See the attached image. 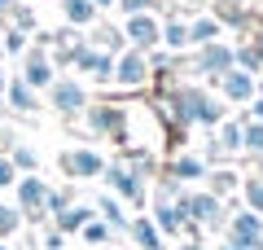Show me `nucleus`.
<instances>
[{"label":"nucleus","mask_w":263,"mask_h":250,"mask_svg":"<svg viewBox=\"0 0 263 250\" xmlns=\"http://www.w3.org/2000/svg\"><path fill=\"white\" fill-rule=\"evenodd\" d=\"M114 79H119V83H127V88H141V83L149 79V62H145V53H141V48H132V53L114 57Z\"/></svg>","instance_id":"20e7f679"},{"label":"nucleus","mask_w":263,"mask_h":250,"mask_svg":"<svg viewBox=\"0 0 263 250\" xmlns=\"http://www.w3.org/2000/svg\"><path fill=\"white\" fill-rule=\"evenodd\" d=\"M105 180L114 185V193H123L127 202H141L145 189H141V171H123V167H105Z\"/></svg>","instance_id":"6e6552de"},{"label":"nucleus","mask_w":263,"mask_h":250,"mask_svg":"<svg viewBox=\"0 0 263 250\" xmlns=\"http://www.w3.org/2000/svg\"><path fill=\"white\" fill-rule=\"evenodd\" d=\"M127 13H149V0H119Z\"/></svg>","instance_id":"cd10ccee"},{"label":"nucleus","mask_w":263,"mask_h":250,"mask_svg":"<svg viewBox=\"0 0 263 250\" xmlns=\"http://www.w3.org/2000/svg\"><path fill=\"white\" fill-rule=\"evenodd\" d=\"M18 202L27 206V211H40V206L48 202V185H44V180H35V176H27L18 185Z\"/></svg>","instance_id":"f8f14e48"},{"label":"nucleus","mask_w":263,"mask_h":250,"mask_svg":"<svg viewBox=\"0 0 263 250\" xmlns=\"http://www.w3.org/2000/svg\"><path fill=\"white\" fill-rule=\"evenodd\" d=\"M219 250H241V246H233V241H224V246H219Z\"/></svg>","instance_id":"2f4dec72"},{"label":"nucleus","mask_w":263,"mask_h":250,"mask_svg":"<svg viewBox=\"0 0 263 250\" xmlns=\"http://www.w3.org/2000/svg\"><path fill=\"white\" fill-rule=\"evenodd\" d=\"M101 215L110 220V228H127V220H123V211H119L114 198H101Z\"/></svg>","instance_id":"4be33fe9"},{"label":"nucleus","mask_w":263,"mask_h":250,"mask_svg":"<svg viewBox=\"0 0 263 250\" xmlns=\"http://www.w3.org/2000/svg\"><path fill=\"white\" fill-rule=\"evenodd\" d=\"M219 145L224 149H241V128H237V123H224V128H219Z\"/></svg>","instance_id":"5701e85b"},{"label":"nucleus","mask_w":263,"mask_h":250,"mask_svg":"<svg viewBox=\"0 0 263 250\" xmlns=\"http://www.w3.org/2000/svg\"><path fill=\"white\" fill-rule=\"evenodd\" d=\"M123 40H132L136 48H154L162 40V27L154 13H127V22H123Z\"/></svg>","instance_id":"f03ea898"},{"label":"nucleus","mask_w":263,"mask_h":250,"mask_svg":"<svg viewBox=\"0 0 263 250\" xmlns=\"http://www.w3.org/2000/svg\"><path fill=\"white\" fill-rule=\"evenodd\" d=\"M5 53H27V35H22L18 27L5 31Z\"/></svg>","instance_id":"393cba45"},{"label":"nucleus","mask_w":263,"mask_h":250,"mask_svg":"<svg viewBox=\"0 0 263 250\" xmlns=\"http://www.w3.org/2000/svg\"><path fill=\"white\" fill-rule=\"evenodd\" d=\"M132 237L141 241L145 250H162V237H158V228H154L149 220H136V224H132Z\"/></svg>","instance_id":"2eb2a0df"},{"label":"nucleus","mask_w":263,"mask_h":250,"mask_svg":"<svg viewBox=\"0 0 263 250\" xmlns=\"http://www.w3.org/2000/svg\"><path fill=\"white\" fill-rule=\"evenodd\" d=\"M176 176L180 180H202V176H206V163H202V158H180V163H176Z\"/></svg>","instance_id":"6ab92c4d"},{"label":"nucleus","mask_w":263,"mask_h":250,"mask_svg":"<svg viewBox=\"0 0 263 250\" xmlns=\"http://www.w3.org/2000/svg\"><path fill=\"white\" fill-rule=\"evenodd\" d=\"M5 185H13V163H9V158H0V189H5Z\"/></svg>","instance_id":"c85d7f7f"},{"label":"nucleus","mask_w":263,"mask_h":250,"mask_svg":"<svg viewBox=\"0 0 263 250\" xmlns=\"http://www.w3.org/2000/svg\"><path fill=\"white\" fill-rule=\"evenodd\" d=\"M84 241H88V246H105V241H110V224L88 220V224H84Z\"/></svg>","instance_id":"412c9836"},{"label":"nucleus","mask_w":263,"mask_h":250,"mask_svg":"<svg viewBox=\"0 0 263 250\" xmlns=\"http://www.w3.org/2000/svg\"><path fill=\"white\" fill-rule=\"evenodd\" d=\"M18 220H22V215L13 211V206H5V202H0V237H9V233L18 228Z\"/></svg>","instance_id":"b1692460"},{"label":"nucleus","mask_w":263,"mask_h":250,"mask_svg":"<svg viewBox=\"0 0 263 250\" xmlns=\"http://www.w3.org/2000/svg\"><path fill=\"white\" fill-rule=\"evenodd\" d=\"M13 167H22V171H35V154H31V149H13Z\"/></svg>","instance_id":"bb28decb"},{"label":"nucleus","mask_w":263,"mask_h":250,"mask_svg":"<svg viewBox=\"0 0 263 250\" xmlns=\"http://www.w3.org/2000/svg\"><path fill=\"white\" fill-rule=\"evenodd\" d=\"M5 93H9V105H13V110H35V93H31V83L27 79H9V83H5Z\"/></svg>","instance_id":"ddd939ff"},{"label":"nucleus","mask_w":263,"mask_h":250,"mask_svg":"<svg viewBox=\"0 0 263 250\" xmlns=\"http://www.w3.org/2000/svg\"><path fill=\"white\" fill-rule=\"evenodd\" d=\"M180 224H189L184 215H180V206H171V202H162V198H158V228L162 233H176Z\"/></svg>","instance_id":"dca6fc26"},{"label":"nucleus","mask_w":263,"mask_h":250,"mask_svg":"<svg viewBox=\"0 0 263 250\" xmlns=\"http://www.w3.org/2000/svg\"><path fill=\"white\" fill-rule=\"evenodd\" d=\"M0 93H5V70H0Z\"/></svg>","instance_id":"72a5a7b5"},{"label":"nucleus","mask_w":263,"mask_h":250,"mask_svg":"<svg viewBox=\"0 0 263 250\" xmlns=\"http://www.w3.org/2000/svg\"><path fill=\"white\" fill-rule=\"evenodd\" d=\"M189 40H193V44H215L219 40V22L215 18H193L189 22Z\"/></svg>","instance_id":"4468645a"},{"label":"nucleus","mask_w":263,"mask_h":250,"mask_svg":"<svg viewBox=\"0 0 263 250\" xmlns=\"http://www.w3.org/2000/svg\"><path fill=\"white\" fill-rule=\"evenodd\" d=\"M62 13H66V22L70 27H97V5L92 0H62Z\"/></svg>","instance_id":"9d476101"},{"label":"nucleus","mask_w":263,"mask_h":250,"mask_svg":"<svg viewBox=\"0 0 263 250\" xmlns=\"http://www.w3.org/2000/svg\"><path fill=\"white\" fill-rule=\"evenodd\" d=\"M197 70H202V75H224V70H233V48H224V44H202V53H197Z\"/></svg>","instance_id":"0eeeda50"},{"label":"nucleus","mask_w":263,"mask_h":250,"mask_svg":"<svg viewBox=\"0 0 263 250\" xmlns=\"http://www.w3.org/2000/svg\"><path fill=\"white\" fill-rule=\"evenodd\" d=\"M241 149H250V154H263V123H250V128H241Z\"/></svg>","instance_id":"aec40b11"},{"label":"nucleus","mask_w":263,"mask_h":250,"mask_svg":"<svg viewBox=\"0 0 263 250\" xmlns=\"http://www.w3.org/2000/svg\"><path fill=\"white\" fill-rule=\"evenodd\" d=\"M219 83H224V97H233V101H250L254 97V79L246 70H224Z\"/></svg>","instance_id":"9b49d317"},{"label":"nucleus","mask_w":263,"mask_h":250,"mask_svg":"<svg viewBox=\"0 0 263 250\" xmlns=\"http://www.w3.org/2000/svg\"><path fill=\"white\" fill-rule=\"evenodd\" d=\"M92 5H97V9H105V5H119V0H92Z\"/></svg>","instance_id":"7c9ffc66"},{"label":"nucleus","mask_w":263,"mask_h":250,"mask_svg":"<svg viewBox=\"0 0 263 250\" xmlns=\"http://www.w3.org/2000/svg\"><path fill=\"white\" fill-rule=\"evenodd\" d=\"M88 128L101 132V136H123V110H114V105H92V110H88Z\"/></svg>","instance_id":"1a4fd4ad"},{"label":"nucleus","mask_w":263,"mask_h":250,"mask_svg":"<svg viewBox=\"0 0 263 250\" xmlns=\"http://www.w3.org/2000/svg\"><path fill=\"white\" fill-rule=\"evenodd\" d=\"M184 250H202V246H197V241H189V246H184Z\"/></svg>","instance_id":"473e14b6"},{"label":"nucleus","mask_w":263,"mask_h":250,"mask_svg":"<svg viewBox=\"0 0 263 250\" xmlns=\"http://www.w3.org/2000/svg\"><path fill=\"white\" fill-rule=\"evenodd\" d=\"M246 198H250L254 215H263V180H250V185H246Z\"/></svg>","instance_id":"a878e982"},{"label":"nucleus","mask_w":263,"mask_h":250,"mask_svg":"<svg viewBox=\"0 0 263 250\" xmlns=\"http://www.w3.org/2000/svg\"><path fill=\"white\" fill-rule=\"evenodd\" d=\"M18 9V5H13V0H0V13H13Z\"/></svg>","instance_id":"c756f323"},{"label":"nucleus","mask_w":263,"mask_h":250,"mask_svg":"<svg viewBox=\"0 0 263 250\" xmlns=\"http://www.w3.org/2000/svg\"><path fill=\"white\" fill-rule=\"evenodd\" d=\"M48 101H53L57 114H79L88 105V93L79 88L75 79H53V83H48Z\"/></svg>","instance_id":"f257e3e1"},{"label":"nucleus","mask_w":263,"mask_h":250,"mask_svg":"<svg viewBox=\"0 0 263 250\" xmlns=\"http://www.w3.org/2000/svg\"><path fill=\"white\" fill-rule=\"evenodd\" d=\"M88 220H92V211H88V206H75V211H62V215H57V233H70V228H84Z\"/></svg>","instance_id":"f3484780"},{"label":"nucleus","mask_w":263,"mask_h":250,"mask_svg":"<svg viewBox=\"0 0 263 250\" xmlns=\"http://www.w3.org/2000/svg\"><path fill=\"white\" fill-rule=\"evenodd\" d=\"M22 79L31 83V88H48V83L57 79L53 75V62H48V53H22Z\"/></svg>","instance_id":"39448f33"},{"label":"nucleus","mask_w":263,"mask_h":250,"mask_svg":"<svg viewBox=\"0 0 263 250\" xmlns=\"http://www.w3.org/2000/svg\"><path fill=\"white\" fill-rule=\"evenodd\" d=\"M62 171L75 180H88V176H101L105 171V158L92 154V149H66L62 154Z\"/></svg>","instance_id":"7ed1b4c3"},{"label":"nucleus","mask_w":263,"mask_h":250,"mask_svg":"<svg viewBox=\"0 0 263 250\" xmlns=\"http://www.w3.org/2000/svg\"><path fill=\"white\" fill-rule=\"evenodd\" d=\"M162 40H167L171 48H184V44H193V40H189V22H180V18H171L167 27H162Z\"/></svg>","instance_id":"a211bd4d"},{"label":"nucleus","mask_w":263,"mask_h":250,"mask_svg":"<svg viewBox=\"0 0 263 250\" xmlns=\"http://www.w3.org/2000/svg\"><path fill=\"white\" fill-rule=\"evenodd\" d=\"M75 66L84 75H92V79H114V57L105 53V48H79V57H75Z\"/></svg>","instance_id":"423d86ee"}]
</instances>
